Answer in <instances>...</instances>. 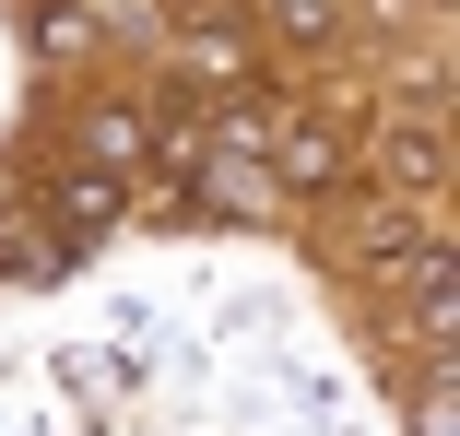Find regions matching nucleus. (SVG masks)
Masks as SVG:
<instances>
[{
	"mask_svg": "<svg viewBox=\"0 0 460 436\" xmlns=\"http://www.w3.org/2000/svg\"><path fill=\"white\" fill-rule=\"evenodd\" d=\"M260 165H271V189H354V178H366V153H354L331 118H271V130H260Z\"/></svg>",
	"mask_w": 460,
	"mask_h": 436,
	"instance_id": "1",
	"label": "nucleus"
},
{
	"mask_svg": "<svg viewBox=\"0 0 460 436\" xmlns=\"http://www.w3.org/2000/svg\"><path fill=\"white\" fill-rule=\"evenodd\" d=\"M177 178H190L201 201H225V213H271V201H284V189H271V165H236V153H190V165H177Z\"/></svg>",
	"mask_w": 460,
	"mask_h": 436,
	"instance_id": "2",
	"label": "nucleus"
},
{
	"mask_svg": "<svg viewBox=\"0 0 460 436\" xmlns=\"http://www.w3.org/2000/svg\"><path fill=\"white\" fill-rule=\"evenodd\" d=\"M177 59H190V71H201V83H225V95H236V83H248V71H260V48H248V36H236V24H190V36H177Z\"/></svg>",
	"mask_w": 460,
	"mask_h": 436,
	"instance_id": "3",
	"label": "nucleus"
},
{
	"mask_svg": "<svg viewBox=\"0 0 460 436\" xmlns=\"http://www.w3.org/2000/svg\"><path fill=\"white\" fill-rule=\"evenodd\" d=\"M142 142H154V118H130V107H95V118H83V153H95V178L142 165Z\"/></svg>",
	"mask_w": 460,
	"mask_h": 436,
	"instance_id": "4",
	"label": "nucleus"
},
{
	"mask_svg": "<svg viewBox=\"0 0 460 436\" xmlns=\"http://www.w3.org/2000/svg\"><path fill=\"white\" fill-rule=\"evenodd\" d=\"M378 165H390L402 189H437V178H448V142H437V130L413 118V130H390V142H378Z\"/></svg>",
	"mask_w": 460,
	"mask_h": 436,
	"instance_id": "5",
	"label": "nucleus"
},
{
	"mask_svg": "<svg viewBox=\"0 0 460 436\" xmlns=\"http://www.w3.org/2000/svg\"><path fill=\"white\" fill-rule=\"evenodd\" d=\"M284 48H342V0H260Z\"/></svg>",
	"mask_w": 460,
	"mask_h": 436,
	"instance_id": "6",
	"label": "nucleus"
},
{
	"mask_svg": "<svg viewBox=\"0 0 460 436\" xmlns=\"http://www.w3.org/2000/svg\"><path fill=\"white\" fill-rule=\"evenodd\" d=\"M59 224H83V236L119 224V178H71V189H59Z\"/></svg>",
	"mask_w": 460,
	"mask_h": 436,
	"instance_id": "7",
	"label": "nucleus"
}]
</instances>
